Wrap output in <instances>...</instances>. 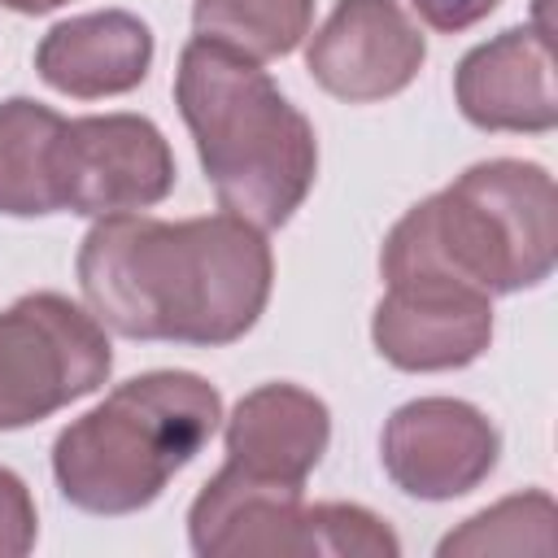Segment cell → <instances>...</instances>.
<instances>
[{
  "mask_svg": "<svg viewBox=\"0 0 558 558\" xmlns=\"http://www.w3.org/2000/svg\"><path fill=\"white\" fill-rule=\"evenodd\" d=\"M74 275L87 310L126 340L218 349L244 340L266 314L275 257L266 231L235 214L96 218Z\"/></svg>",
  "mask_w": 558,
  "mask_h": 558,
  "instance_id": "1",
  "label": "cell"
},
{
  "mask_svg": "<svg viewBox=\"0 0 558 558\" xmlns=\"http://www.w3.org/2000/svg\"><path fill=\"white\" fill-rule=\"evenodd\" d=\"M174 105L227 214L275 231L305 205L318 135L257 61L192 35L179 52Z\"/></svg>",
  "mask_w": 558,
  "mask_h": 558,
  "instance_id": "2",
  "label": "cell"
},
{
  "mask_svg": "<svg viewBox=\"0 0 558 558\" xmlns=\"http://www.w3.org/2000/svg\"><path fill=\"white\" fill-rule=\"evenodd\" d=\"M558 262V196L541 161L488 157L410 205L379 248L388 279H453L484 296L541 288Z\"/></svg>",
  "mask_w": 558,
  "mask_h": 558,
  "instance_id": "3",
  "label": "cell"
},
{
  "mask_svg": "<svg viewBox=\"0 0 558 558\" xmlns=\"http://www.w3.org/2000/svg\"><path fill=\"white\" fill-rule=\"evenodd\" d=\"M222 423L218 388L196 371H144L70 418L52 440L61 497L100 519L148 510Z\"/></svg>",
  "mask_w": 558,
  "mask_h": 558,
  "instance_id": "4",
  "label": "cell"
},
{
  "mask_svg": "<svg viewBox=\"0 0 558 558\" xmlns=\"http://www.w3.org/2000/svg\"><path fill=\"white\" fill-rule=\"evenodd\" d=\"M113 371L105 323L61 292H26L0 310V432L44 423L92 397Z\"/></svg>",
  "mask_w": 558,
  "mask_h": 558,
  "instance_id": "5",
  "label": "cell"
},
{
  "mask_svg": "<svg viewBox=\"0 0 558 558\" xmlns=\"http://www.w3.org/2000/svg\"><path fill=\"white\" fill-rule=\"evenodd\" d=\"M174 153L144 113L65 118L57 144V201L65 214L118 218L161 205L174 192Z\"/></svg>",
  "mask_w": 558,
  "mask_h": 558,
  "instance_id": "6",
  "label": "cell"
},
{
  "mask_svg": "<svg viewBox=\"0 0 558 558\" xmlns=\"http://www.w3.org/2000/svg\"><path fill=\"white\" fill-rule=\"evenodd\" d=\"M501 458V432L462 397H414L384 418V475L418 501H453L480 488Z\"/></svg>",
  "mask_w": 558,
  "mask_h": 558,
  "instance_id": "7",
  "label": "cell"
},
{
  "mask_svg": "<svg viewBox=\"0 0 558 558\" xmlns=\"http://www.w3.org/2000/svg\"><path fill=\"white\" fill-rule=\"evenodd\" d=\"M423 61L427 35L397 0H340L305 44L310 78L344 105L401 96Z\"/></svg>",
  "mask_w": 558,
  "mask_h": 558,
  "instance_id": "8",
  "label": "cell"
},
{
  "mask_svg": "<svg viewBox=\"0 0 558 558\" xmlns=\"http://www.w3.org/2000/svg\"><path fill=\"white\" fill-rule=\"evenodd\" d=\"M371 344L410 375L462 371L493 344V296L453 279H388L371 314Z\"/></svg>",
  "mask_w": 558,
  "mask_h": 558,
  "instance_id": "9",
  "label": "cell"
},
{
  "mask_svg": "<svg viewBox=\"0 0 558 558\" xmlns=\"http://www.w3.org/2000/svg\"><path fill=\"white\" fill-rule=\"evenodd\" d=\"M458 113L480 131L545 135L558 126L554 48L541 26H510L475 44L453 70Z\"/></svg>",
  "mask_w": 558,
  "mask_h": 558,
  "instance_id": "10",
  "label": "cell"
},
{
  "mask_svg": "<svg viewBox=\"0 0 558 558\" xmlns=\"http://www.w3.org/2000/svg\"><path fill=\"white\" fill-rule=\"evenodd\" d=\"M187 545L201 558H310L305 497L227 462L187 506Z\"/></svg>",
  "mask_w": 558,
  "mask_h": 558,
  "instance_id": "11",
  "label": "cell"
},
{
  "mask_svg": "<svg viewBox=\"0 0 558 558\" xmlns=\"http://www.w3.org/2000/svg\"><path fill=\"white\" fill-rule=\"evenodd\" d=\"M331 440V410L301 384H262L244 392L222 427L227 462L275 484H296L314 475Z\"/></svg>",
  "mask_w": 558,
  "mask_h": 558,
  "instance_id": "12",
  "label": "cell"
},
{
  "mask_svg": "<svg viewBox=\"0 0 558 558\" xmlns=\"http://www.w3.org/2000/svg\"><path fill=\"white\" fill-rule=\"evenodd\" d=\"M39 78L74 100L135 92L153 70V31L131 9H92L57 22L35 48Z\"/></svg>",
  "mask_w": 558,
  "mask_h": 558,
  "instance_id": "13",
  "label": "cell"
},
{
  "mask_svg": "<svg viewBox=\"0 0 558 558\" xmlns=\"http://www.w3.org/2000/svg\"><path fill=\"white\" fill-rule=\"evenodd\" d=\"M65 118L31 96L0 100V214L48 218L57 201V144Z\"/></svg>",
  "mask_w": 558,
  "mask_h": 558,
  "instance_id": "14",
  "label": "cell"
},
{
  "mask_svg": "<svg viewBox=\"0 0 558 558\" xmlns=\"http://www.w3.org/2000/svg\"><path fill=\"white\" fill-rule=\"evenodd\" d=\"M314 22V0H192V26L248 61L288 57Z\"/></svg>",
  "mask_w": 558,
  "mask_h": 558,
  "instance_id": "15",
  "label": "cell"
},
{
  "mask_svg": "<svg viewBox=\"0 0 558 558\" xmlns=\"http://www.w3.org/2000/svg\"><path fill=\"white\" fill-rule=\"evenodd\" d=\"M554 497L545 488L501 497L497 506L471 514L458 532H449L436 554H554Z\"/></svg>",
  "mask_w": 558,
  "mask_h": 558,
  "instance_id": "16",
  "label": "cell"
},
{
  "mask_svg": "<svg viewBox=\"0 0 558 558\" xmlns=\"http://www.w3.org/2000/svg\"><path fill=\"white\" fill-rule=\"evenodd\" d=\"M305 532L314 558H397V532L357 501H318L305 506Z\"/></svg>",
  "mask_w": 558,
  "mask_h": 558,
  "instance_id": "17",
  "label": "cell"
},
{
  "mask_svg": "<svg viewBox=\"0 0 558 558\" xmlns=\"http://www.w3.org/2000/svg\"><path fill=\"white\" fill-rule=\"evenodd\" d=\"M39 514L26 480L9 466H0V558H22L35 549Z\"/></svg>",
  "mask_w": 558,
  "mask_h": 558,
  "instance_id": "18",
  "label": "cell"
},
{
  "mask_svg": "<svg viewBox=\"0 0 558 558\" xmlns=\"http://www.w3.org/2000/svg\"><path fill=\"white\" fill-rule=\"evenodd\" d=\"M501 0H410V9L440 35H462L471 26H480Z\"/></svg>",
  "mask_w": 558,
  "mask_h": 558,
  "instance_id": "19",
  "label": "cell"
},
{
  "mask_svg": "<svg viewBox=\"0 0 558 558\" xmlns=\"http://www.w3.org/2000/svg\"><path fill=\"white\" fill-rule=\"evenodd\" d=\"M4 9H13V13H26V17H39V13H52V9H61V4H70V0H0Z\"/></svg>",
  "mask_w": 558,
  "mask_h": 558,
  "instance_id": "20",
  "label": "cell"
}]
</instances>
